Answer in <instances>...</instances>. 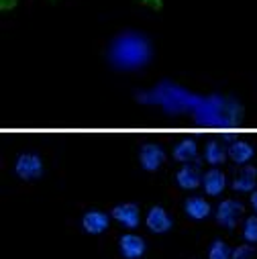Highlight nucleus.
Wrapping results in <instances>:
<instances>
[{
	"label": "nucleus",
	"mask_w": 257,
	"mask_h": 259,
	"mask_svg": "<svg viewBox=\"0 0 257 259\" xmlns=\"http://www.w3.org/2000/svg\"><path fill=\"white\" fill-rule=\"evenodd\" d=\"M139 100L145 104L161 106L167 112H192L198 124L204 126H235L241 122V106L227 96H198L172 82H161L159 86L141 92Z\"/></svg>",
	"instance_id": "f257e3e1"
},
{
	"label": "nucleus",
	"mask_w": 257,
	"mask_h": 259,
	"mask_svg": "<svg viewBox=\"0 0 257 259\" xmlns=\"http://www.w3.org/2000/svg\"><path fill=\"white\" fill-rule=\"evenodd\" d=\"M149 59H151V45L147 37L141 33L135 31L120 33L108 45V61L116 70L133 72L147 66Z\"/></svg>",
	"instance_id": "f03ea898"
},
{
	"label": "nucleus",
	"mask_w": 257,
	"mask_h": 259,
	"mask_svg": "<svg viewBox=\"0 0 257 259\" xmlns=\"http://www.w3.org/2000/svg\"><path fill=\"white\" fill-rule=\"evenodd\" d=\"M243 214H245L243 202L233 200V198L231 200H223L219 204V208H217V221L227 229H235L239 225V221L243 219Z\"/></svg>",
	"instance_id": "7ed1b4c3"
},
{
	"label": "nucleus",
	"mask_w": 257,
	"mask_h": 259,
	"mask_svg": "<svg viewBox=\"0 0 257 259\" xmlns=\"http://www.w3.org/2000/svg\"><path fill=\"white\" fill-rule=\"evenodd\" d=\"M15 171L21 180H37L43 174V161L35 153H23L17 157Z\"/></svg>",
	"instance_id": "20e7f679"
},
{
	"label": "nucleus",
	"mask_w": 257,
	"mask_h": 259,
	"mask_svg": "<svg viewBox=\"0 0 257 259\" xmlns=\"http://www.w3.org/2000/svg\"><path fill=\"white\" fill-rule=\"evenodd\" d=\"M118 251L124 259H139L145 255L147 251V245H145V239H141L139 235H122L120 241H118Z\"/></svg>",
	"instance_id": "39448f33"
},
{
	"label": "nucleus",
	"mask_w": 257,
	"mask_h": 259,
	"mask_svg": "<svg viewBox=\"0 0 257 259\" xmlns=\"http://www.w3.org/2000/svg\"><path fill=\"white\" fill-rule=\"evenodd\" d=\"M112 219L118 221L122 227L126 229H135L141 221V214H139V206L133 204V202H124V204H116L112 208Z\"/></svg>",
	"instance_id": "423d86ee"
},
{
	"label": "nucleus",
	"mask_w": 257,
	"mask_h": 259,
	"mask_svg": "<svg viewBox=\"0 0 257 259\" xmlns=\"http://www.w3.org/2000/svg\"><path fill=\"white\" fill-rule=\"evenodd\" d=\"M139 159H141V167L145 171H157L163 165V161H165V153H163V149L159 145L149 143V145H145L141 149Z\"/></svg>",
	"instance_id": "0eeeda50"
},
{
	"label": "nucleus",
	"mask_w": 257,
	"mask_h": 259,
	"mask_svg": "<svg viewBox=\"0 0 257 259\" xmlns=\"http://www.w3.org/2000/svg\"><path fill=\"white\" fill-rule=\"evenodd\" d=\"M145 225H147V229H149L151 233L163 235V233H167V231L174 227V221L169 219V214H167L161 206H153V208L147 212Z\"/></svg>",
	"instance_id": "6e6552de"
},
{
	"label": "nucleus",
	"mask_w": 257,
	"mask_h": 259,
	"mask_svg": "<svg viewBox=\"0 0 257 259\" xmlns=\"http://www.w3.org/2000/svg\"><path fill=\"white\" fill-rule=\"evenodd\" d=\"M108 214L100 212V210H88L82 217V227L88 235H102L108 229Z\"/></svg>",
	"instance_id": "1a4fd4ad"
},
{
	"label": "nucleus",
	"mask_w": 257,
	"mask_h": 259,
	"mask_svg": "<svg viewBox=\"0 0 257 259\" xmlns=\"http://www.w3.org/2000/svg\"><path fill=\"white\" fill-rule=\"evenodd\" d=\"M176 182H178V186L184 188V190H194V188H198V186L202 184V176H200V171H198L196 165L186 163V165L176 174Z\"/></svg>",
	"instance_id": "9d476101"
},
{
	"label": "nucleus",
	"mask_w": 257,
	"mask_h": 259,
	"mask_svg": "<svg viewBox=\"0 0 257 259\" xmlns=\"http://www.w3.org/2000/svg\"><path fill=\"white\" fill-rule=\"evenodd\" d=\"M202 186L208 196H219L227 186V178L221 169H210V171H206V176H202Z\"/></svg>",
	"instance_id": "9b49d317"
},
{
	"label": "nucleus",
	"mask_w": 257,
	"mask_h": 259,
	"mask_svg": "<svg viewBox=\"0 0 257 259\" xmlns=\"http://www.w3.org/2000/svg\"><path fill=\"white\" fill-rule=\"evenodd\" d=\"M184 210L190 219H194V221H202L210 214V204L200 198V196H194V198H188L186 204H184Z\"/></svg>",
	"instance_id": "f8f14e48"
},
{
	"label": "nucleus",
	"mask_w": 257,
	"mask_h": 259,
	"mask_svg": "<svg viewBox=\"0 0 257 259\" xmlns=\"http://www.w3.org/2000/svg\"><path fill=\"white\" fill-rule=\"evenodd\" d=\"M255 182H257V169H255L253 165H245V167L239 171V176L235 178L233 188H235L237 192H253Z\"/></svg>",
	"instance_id": "ddd939ff"
},
{
	"label": "nucleus",
	"mask_w": 257,
	"mask_h": 259,
	"mask_svg": "<svg viewBox=\"0 0 257 259\" xmlns=\"http://www.w3.org/2000/svg\"><path fill=\"white\" fill-rule=\"evenodd\" d=\"M229 157L235 161V163H247L251 157H253V147L249 145V143H245V141H233L231 145H229Z\"/></svg>",
	"instance_id": "4468645a"
},
{
	"label": "nucleus",
	"mask_w": 257,
	"mask_h": 259,
	"mask_svg": "<svg viewBox=\"0 0 257 259\" xmlns=\"http://www.w3.org/2000/svg\"><path fill=\"white\" fill-rule=\"evenodd\" d=\"M196 155H198V147H196V143L192 141V139L182 141V143L174 149V159H176V161H182V163L192 161Z\"/></svg>",
	"instance_id": "2eb2a0df"
},
{
	"label": "nucleus",
	"mask_w": 257,
	"mask_h": 259,
	"mask_svg": "<svg viewBox=\"0 0 257 259\" xmlns=\"http://www.w3.org/2000/svg\"><path fill=\"white\" fill-rule=\"evenodd\" d=\"M227 155H229V153L225 151V147H223L221 143H217V141H212V143L206 147V151H204V157H206V161H208L210 165H221Z\"/></svg>",
	"instance_id": "dca6fc26"
},
{
	"label": "nucleus",
	"mask_w": 257,
	"mask_h": 259,
	"mask_svg": "<svg viewBox=\"0 0 257 259\" xmlns=\"http://www.w3.org/2000/svg\"><path fill=\"white\" fill-rule=\"evenodd\" d=\"M233 257V251L229 249V245L221 239H217L210 249H208V259H231Z\"/></svg>",
	"instance_id": "f3484780"
},
{
	"label": "nucleus",
	"mask_w": 257,
	"mask_h": 259,
	"mask_svg": "<svg viewBox=\"0 0 257 259\" xmlns=\"http://www.w3.org/2000/svg\"><path fill=\"white\" fill-rule=\"evenodd\" d=\"M243 239L247 243H257V217H249L243 223Z\"/></svg>",
	"instance_id": "a211bd4d"
},
{
	"label": "nucleus",
	"mask_w": 257,
	"mask_h": 259,
	"mask_svg": "<svg viewBox=\"0 0 257 259\" xmlns=\"http://www.w3.org/2000/svg\"><path fill=\"white\" fill-rule=\"evenodd\" d=\"M231 259H255L253 247L251 245H239L237 249H233V257Z\"/></svg>",
	"instance_id": "6ab92c4d"
},
{
	"label": "nucleus",
	"mask_w": 257,
	"mask_h": 259,
	"mask_svg": "<svg viewBox=\"0 0 257 259\" xmlns=\"http://www.w3.org/2000/svg\"><path fill=\"white\" fill-rule=\"evenodd\" d=\"M251 204H253V208H255V212H257V190L251 194Z\"/></svg>",
	"instance_id": "aec40b11"
}]
</instances>
